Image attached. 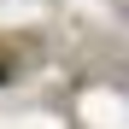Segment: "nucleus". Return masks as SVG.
<instances>
[{
  "instance_id": "obj_1",
  "label": "nucleus",
  "mask_w": 129,
  "mask_h": 129,
  "mask_svg": "<svg viewBox=\"0 0 129 129\" xmlns=\"http://www.w3.org/2000/svg\"><path fill=\"white\" fill-rule=\"evenodd\" d=\"M0 82H6V71H0Z\"/></svg>"
}]
</instances>
